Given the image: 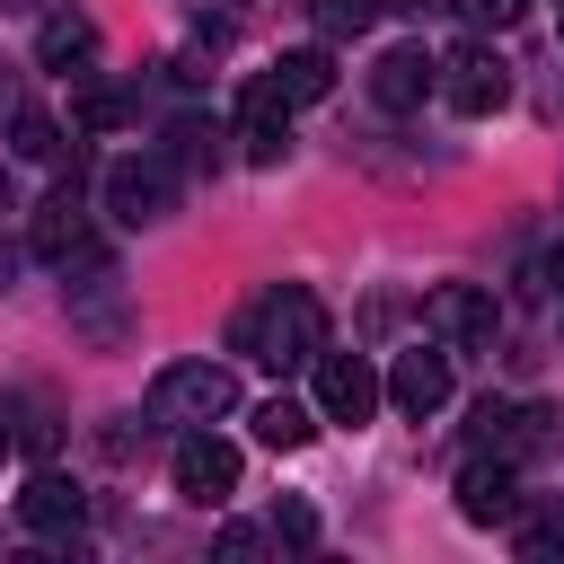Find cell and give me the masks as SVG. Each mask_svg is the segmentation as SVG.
Instances as JSON below:
<instances>
[{
    "instance_id": "cell-1",
    "label": "cell",
    "mask_w": 564,
    "mask_h": 564,
    "mask_svg": "<svg viewBox=\"0 0 564 564\" xmlns=\"http://www.w3.org/2000/svg\"><path fill=\"white\" fill-rule=\"evenodd\" d=\"M229 344H238L247 361H264V370H308V361L326 352V308H317L308 282H273L264 300L238 308Z\"/></svg>"
},
{
    "instance_id": "cell-2",
    "label": "cell",
    "mask_w": 564,
    "mask_h": 564,
    "mask_svg": "<svg viewBox=\"0 0 564 564\" xmlns=\"http://www.w3.org/2000/svg\"><path fill=\"white\" fill-rule=\"evenodd\" d=\"M220 414H238V379H229V361H167L159 379H150V423H220Z\"/></svg>"
},
{
    "instance_id": "cell-3",
    "label": "cell",
    "mask_w": 564,
    "mask_h": 564,
    "mask_svg": "<svg viewBox=\"0 0 564 564\" xmlns=\"http://www.w3.org/2000/svg\"><path fill=\"white\" fill-rule=\"evenodd\" d=\"M26 256H44V264H97V256H106V247H97V229H88V203H79V159H70V176L35 203Z\"/></svg>"
},
{
    "instance_id": "cell-4",
    "label": "cell",
    "mask_w": 564,
    "mask_h": 564,
    "mask_svg": "<svg viewBox=\"0 0 564 564\" xmlns=\"http://www.w3.org/2000/svg\"><path fill=\"white\" fill-rule=\"evenodd\" d=\"M97 194H106V212L123 220V229H150V220H167L176 212V167L150 150V159H115L106 176H97Z\"/></svg>"
},
{
    "instance_id": "cell-5",
    "label": "cell",
    "mask_w": 564,
    "mask_h": 564,
    "mask_svg": "<svg viewBox=\"0 0 564 564\" xmlns=\"http://www.w3.org/2000/svg\"><path fill=\"white\" fill-rule=\"evenodd\" d=\"M423 326H432V344L476 352V344L502 335V308H494V291H476V282H441V291L423 300Z\"/></svg>"
},
{
    "instance_id": "cell-6",
    "label": "cell",
    "mask_w": 564,
    "mask_h": 564,
    "mask_svg": "<svg viewBox=\"0 0 564 564\" xmlns=\"http://www.w3.org/2000/svg\"><path fill=\"white\" fill-rule=\"evenodd\" d=\"M167 467H176V494H185V502H203V511H220V502L238 494V449H229L212 423H194V432L176 441V458H167Z\"/></svg>"
},
{
    "instance_id": "cell-7",
    "label": "cell",
    "mask_w": 564,
    "mask_h": 564,
    "mask_svg": "<svg viewBox=\"0 0 564 564\" xmlns=\"http://www.w3.org/2000/svg\"><path fill=\"white\" fill-rule=\"evenodd\" d=\"M458 115H494L502 97H511V62L494 53V44H458L449 62H441V79H432Z\"/></svg>"
},
{
    "instance_id": "cell-8",
    "label": "cell",
    "mask_w": 564,
    "mask_h": 564,
    "mask_svg": "<svg viewBox=\"0 0 564 564\" xmlns=\"http://www.w3.org/2000/svg\"><path fill=\"white\" fill-rule=\"evenodd\" d=\"M317 423H370L379 414V370L361 352H317Z\"/></svg>"
},
{
    "instance_id": "cell-9",
    "label": "cell",
    "mask_w": 564,
    "mask_h": 564,
    "mask_svg": "<svg viewBox=\"0 0 564 564\" xmlns=\"http://www.w3.org/2000/svg\"><path fill=\"white\" fill-rule=\"evenodd\" d=\"M62 300H70V326H79V335H97V344H132L123 282H115V264H106V256H97V264H79V282H62Z\"/></svg>"
},
{
    "instance_id": "cell-10",
    "label": "cell",
    "mask_w": 564,
    "mask_h": 564,
    "mask_svg": "<svg viewBox=\"0 0 564 564\" xmlns=\"http://www.w3.org/2000/svg\"><path fill=\"white\" fill-rule=\"evenodd\" d=\"M238 141H247V159H256V167L291 159V97H282V79H273V70H264V79H247V97H238Z\"/></svg>"
},
{
    "instance_id": "cell-11",
    "label": "cell",
    "mask_w": 564,
    "mask_h": 564,
    "mask_svg": "<svg viewBox=\"0 0 564 564\" xmlns=\"http://www.w3.org/2000/svg\"><path fill=\"white\" fill-rule=\"evenodd\" d=\"M397 414H441L449 405V344H414V352H397V370H388V388H379Z\"/></svg>"
},
{
    "instance_id": "cell-12",
    "label": "cell",
    "mask_w": 564,
    "mask_h": 564,
    "mask_svg": "<svg viewBox=\"0 0 564 564\" xmlns=\"http://www.w3.org/2000/svg\"><path fill=\"white\" fill-rule=\"evenodd\" d=\"M458 511H467L476 529H502V520L520 511V476H511L502 449H476V458L458 467Z\"/></svg>"
},
{
    "instance_id": "cell-13",
    "label": "cell",
    "mask_w": 564,
    "mask_h": 564,
    "mask_svg": "<svg viewBox=\"0 0 564 564\" xmlns=\"http://www.w3.org/2000/svg\"><path fill=\"white\" fill-rule=\"evenodd\" d=\"M432 79H441V62H432L423 44H388V53L370 62V97H379L388 115H414V106L432 97Z\"/></svg>"
},
{
    "instance_id": "cell-14",
    "label": "cell",
    "mask_w": 564,
    "mask_h": 564,
    "mask_svg": "<svg viewBox=\"0 0 564 564\" xmlns=\"http://www.w3.org/2000/svg\"><path fill=\"white\" fill-rule=\"evenodd\" d=\"M79 511H88V494H79L70 476H53V467H35V476H26V494H18V520H26L35 538H70V529H79Z\"/></svg>"
},
{
    "instance_id": "cell-15",
    "label": "cell",
    "mask_w": 564,
    "mask_h": 564,
    "mask_svg": "<svg viewBox=\"0 0 564 564\" xmlns=\"http://www.w3.org/2000/svg\"><path fill=\"white\" fill-rule=\"evenodd\" d=\"M88 53H97V26H88L79 9H53V18L35 26V62H44V70H70V62H88Z\"/></svg>"
},
{
    "instance_id": "cell-16",
    "label": "cell",
    "mask_w": 564,
    "mask_h": 564,
    "mask_svg": "<svg viewBox=\"0 0 564 564\" xmlns=\"http://www.w3.org/2000/svg\"><path fill=\"white\" fill-rule=\"evenodd\" d=\"M546 441H555V405H502V423H494L485 449H502V458L520 467V458H538Z\"/></svg>"
},
{
    "instance_id": "cell-17",
    "label": "cell",
    "mask_w": 564,
    "mask_h": 564,
    "mask_svg": "<svg viewBox=\"0 0 564 564\" xmlns=\"http://www.w3.org/2000/svg\"><path fill=\"white\" fill-rule=\"evenodd\" d=\"M256 441H264V449H308V441H317V405L264 397V405H256Z\"/></svg>"
},
{
    "instance_id": "cell-18",
    "label": "cell",
    "mask_w": 564,
    "mask_h": 564,
    "mask_svg": "<svg viewBox=\"0 0 564 564\" xmlns=\"http://www.w3.org/2000/svg\"><path fill=\"white\" fill-rule=\"evenodd\" d=\"M273 79H282V97H291V106H317V97L335 88V62H326V44H300V53H282V62H273Z\"/></svg>"
},
{
    "instance_id": "cell-19",
    "label": "cell",
    "mask_w": 564,
    "mask_h": 564,
    "mask_svg": "<svg viewBox=\"0 0 564 564\" xmlns=\"http://www.w3.org/2000/svg\"><path fill=\"white\" fill-rule=\"evenodd\" d=\"M9 150L35 159V167H53V159H62V123H53L44 106H18V115H9Z\"/></svg>"
},
{
    "instance_id": "cell-20",
    "label": "cell",
    "mask_w": 564,
    "mask_h": 564,
    "mask_svg": "<svg viewBox=\"0 0 564 564\" xmlns=\"http://www.w3.org/2000/svg\"><path fill=\"white\" fill-rule=\"evenodd\" d=\"M379 9H388V0H308V18H317V35H326V44L370 35V26H379Z\"/></svg>"
},
{
    "instance_id": "cell-21",
    "label": "cell",
    "mask_w": 564,
    "mask_h": 564,
    "mask_svg": "<svg viewBox=\"0 0 564 564\" xmlns=\"http://www.w3.org/2000/svg\"><path fill=\"white\" fill-rule=\"evenodd\" d=\"M141 115V97H123V88H79V132H115V123H132Z\"/></svg>"
},
{
    "instance_id": "cell-22",
    "label": "cell",
    "mask_w": 564,
    "mask_h": 564,
    "mask_svg": "<svg viewBox=\"0 0 564 564\" xmlns=\"http://www.w3.org/2000/svg\"><path fill=\"white\" fill-rule=\"evenodd\" d=\"M167 141H176V159H185V167H220V123H203V115H185V123H176Z\"/></svg>"
},
{
    "instance_id": "cell-23",
    "label": "cell",
    "mask_w": 564,
    "mask_h": 564,
    "mask_svg": "<svg viewBox=\"0 0 564 564\" xmlns=\"http://www.w3.org/2000/svg\"><path fill=\"white\" fill-rule=\"evenodd\" d=\"M238 26H247V0H220V9H203V18H194V44H212V53H220Z\"/></svg>"
},
{
    "instance_id": "cell-24",
    "label": "cell",
    "mask_w": 564,
    "mask_h": 564,
    "mask_svg": "<svg viewBox=\"0 0 564 564\" xmlns=\"http://www.w3.org/2000/svg\"><path fill=\"white\" fill-rule=\"evenodd\" d=\"M273 538L282 546H317V511L308 502H273Z\"/></svg>"
},
{
    "instance_id": "cell-25",
    "label": "cell",
    "mask_w": 564,
    "mask_h": 564,
    "mask_svg": "<svg viewBox=\"0 0 564 564\" xmlns=\"http://www.w3.org/2000/svg\"><path fill=\"white\" fill-rule=\"evenodd\" d=\"M449 9H458L467 26H511V18H520V0H449Z\"/></svg>"
},
{
    "instance_id": "cell-26",
    "label": "cell",
    "mask_w": 564,
    "mask_h": 564,
    "mask_svg": "<svg viewBox=\"0 0 564 564\" xmlns=\"http://www.w3.org/2000/svg\"><path fill=\"white\" fill-rule=\"evenodd\" d=\"M18 264H26V256H18V247H0V291L18 282Z\"/></svg>"
},
{
    "instance_id": "cell-27",
    "label": "cell",
    "mask_w": 564,
    "mask_h": 564,
    "mask_svg": "<svg viewBox=\"0 0 564 564\" xmlns=\"http://www.w3.org/2000/svg\"><path fill=\"white\" fill-rule=\"evenodd\" d=\"M0 115H18V79H9V62H0Z\"/></svg>"
},
{
    "instance_id": "cell-28",
    "label": "cell",
    "mask_w": 564,
    "mask_h": 564,
    "mask_svg": "<svg viewBox=\"0 0 564 564\" xmlns=\"http://www.w3.org/2000/svg\"><path fill=\"white\" fill-rule=\"evenodd\" d=\"M546 282H555V291H564V247H555V256H546Z\"/></svg>"
},
{
    "instance_id": "cell-29",
    "label": "cell",
    "mask_w": 564,
    "mask_h": 564,
    "mask_svg": "<svg viewBox=\"0 0 564 564\" xmlns=\"http://www.w3.org/2000/svg\"><path fill=\"white\" fill-rule=\"evenodd\" d=\"M388 9H414V18H423V9H441V0H388Z\"/></svg>"
},
{
    "instance_id": "cell-30",
    "label": "cell",
    "mask_w": 564,
    "mask_h": 564,
    "mask_svg": "<svg viewBox=\"0 0 564 564\" xmlns=\"http://www.w3.org/2000/svg\"><path fill=\"white\" fill-rule=\"evenodd\" d=\"M9 449H18V441H9V423H0V458H9Z\"/></svg>"
},
{
    "instance_id": "cell-31",
    "label": "cell",
    "mask_w": 564,
    "mask_h": 564,
    "mask_svg": "<svg viewBox=\"0 0 564 564\" xmlns=\"http://www.w3.org/2000/svg\"><path fill=\"white\" fill-rule=\"evenodd\" d=\"M0 212H9V167H0Z\"/></svg>"
}]
</instances>
